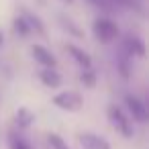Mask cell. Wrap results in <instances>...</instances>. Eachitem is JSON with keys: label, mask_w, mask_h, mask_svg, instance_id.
Wrapping results in <instances>:
<instances>
[{"label": "cell", "mask_w": 149, "mask_h": 149, "mask_svg": "<svg viewBox=\"0 0 149 149\" xmlns=\"http://www.w3.org/2000/svg\"><path fill=\"white\" fill-rule=\"evenodd\" d=\"M108 118H110V123L114 125V129L125 137V139H131L133 137V123H131V118L125 114V110H120L116 104H110L108 106Z\"/></svg>", "instance_id": "cell-1"}, {"label": "cell", "mask_w": 149, "mask_h": 149, "mask_svg": "<svg viewBox=\"0 0 149 149\" xmlns=\"http://www.w3.org/2000/svg\"><path fill=\"white\" fill-rule=\"evenodd\" d=\"M51 102H53L57 108L68 110V112H76V110H80L82 104H84L82 96H80L78 92H74V90H68V92H59V94H55Z\"/></svg>", "instance_id": "cell-2"}, {"label": "cell", "mask_w": 149, "mask_h": 149, "mask_svg": "<svg viewBox=\"0 0 149 149\" xmlns=\"http://www.w3.org/2000/svg\"><path fill=\"white\" fill-rule=\"evenodd\" d=\"M94 35H96V39H100L102 43H110V41L116 39L118 27H116V23L110 21V19H96V21H94Z\"/></svg>", "instance_id": "cell-3"}, {"label": "cell", "mask_w": 149, "mask_h": 149, "mask_svg": "<svg viewBox=\"0 0 149 149\" xmlns=\"http://www.w3.org/2000/svg\"><path fill=\"white\" fill-rule=\"evenodd\" d=\"M78 143L84 149H110V143L104 137L94 135V133H80L78 135Z\"/></svg>", "instance_id": "cell-4"}, {"label": "cell", "mask_w": 149, "mask_h": 149, "mask_svg": "<svg viewBox=\"0 0 149 149\" xmlns=\"http://www.w3.org/2000/svg\"><path fill=\"white\" fill-rule=\"evenodd\" d=\"M125 104H127V110H129V114L135 118V120H139V123H145L147 120V108H145V104L137 98V96H125Z\"/></svg>", "instance_id": "cell-5"}, {"label": "cell", "mask_w": 149, "mask_h": 149, "mask_svg": "<svg viewBox=\"0 0 149 149\" xmlns=\"http://www.w3.org/2000/svg\"><path fill=\"white\" fill-rule=\"evenodd\" d=\"M33 57H35V61H39L41 65H45V68H49V70H55V57H53V53L51 51H47L43 45H33Z\"/></svg>", "instance_id": "cell-6"}, {"label": "cell", "mask_w": 149, "mask_h": 149, "mask_svg": "<svg viewBox=\"0 0 149 149\" xmlns=\"http://www.w3.org/2000/svg\"><path fill=\"white\" fill-rule=\"evenodd\" d=\"M68 53L84 68V70H90V65H92V59H90V55L84 51V49H80L78 45H68Z\"/></svg>", "instance_id": "cell-7"}, {"label": "cell", "mask_w": 149, "mask_h": 149, "mask_svg": "<svg viewBox=\"0 0 149 149\" xmlns=\"http://www.w3.org/2000/svg\"><path fill=\"white\" fill-rule=\"evenodd\" d=\"M125 49L135 57V55H145V45H143V41L139 39V37H133V35H129V37H125Z\"/></svg>", "instance_id": "cell-8"}, {"label": "cell", "mask_w": 149, "mask_h": 149, "mask_svg": "<svg viewBox=\"0 0 149 149\" xmlns=\"http://www.w3.org/2000/svg\"><path fill=\"white\" fill-rule=\"evenodd\" d=\"M39 78H41V82H43L45 86H49V88L61 86V76H59V72H55V70H49V68L41 70V72H39Z\"/></svg>", "instance_id": "cell-9"}, {"label": "cell", "mask_w": 149, "mask_h": 149, "mask_svg": "<svg viewBox=\"0 0 149 149\" xmlns=\"http://www.w3.org/2000/svg\"><path fill=\"white\" fill-rule=\"evenodd\" d=\"M15 120H17L19 129H29V127L33 125V120H35V114H33L29 108L21 106V108L17 110V114H15Z\"/></svg>", "instance_id": "cell-10"}, {"label": "cell", "mask_w": 149, "mask_h": 149, "mask_svg": "<svg viewBox=\"0 0 149 149\" xmlns=\"http://www.w3.org/2000/svg\"><path fill=\"white\" fill-rule=\"evenodd\" d=\"M13 27H15V33H17V35H21V37L31 35V25H29L27 17H19V19H15Z\"/></svg>", "instance_id": "cell-11"}, {"label": "cell", "mask_w": 149, "mask_h": 149, "mask_svg": "<svg viewBox=\"0 0 149 149\" xmlns=\"http://www.w3.org/2000/svg\"><path fill=\"white\" fill-rule=\"evenodd\" d=\"M8 149H31V145L19 133H10L8 135Z\"/></svg>", "instance_id": "cell-12"}, {"label": "cell", "mask_w": 149, "mask_h": 149, "mask_svg": "<svg viewBox=\"0 0 149 149\" xmlns=\"http://www.w3.org/2000/svg\"><path fill=\"white\" fill-rule=\"evenodd\" d=\"M47 143H49L51 149H68V143H65L59 135H55V133H49V135H47Z\"/></svg>", "instance_id": "cell-13"}, {"label": "cell", "mask_w": 149, "mask_h": 149, "mask_svg": "<svg viewBox=\"0 0 149 149\" xmlns=\"http://www.w3.org/2000/svg\"><path fill=\"white\" fill-rule=\"evenodd\" d=\"M86 2H90V4H94V6L102 8V10H112L114 8L110 0H86Z\"/></svg>", "instance_id": "cell-14"}, {"label": "cell", "mask_w": 149, "mask_h": 149, "mask_svg": "<svg viewBox=\"0 0 149 149\" xmlns=\"http://www.w3.org/2000/svg\"><path fill=\"white\" fill-rule=\"evenodd\" d=\"M82 82L86 84V86H94L96 84V80H94V72H90V70H86V72H82Z\"/></svg>", "instance_id": "cell-15"}, {"label": "cell", "mask_w": 149, "mask_h": 149, "mask_svg": "<svg viewBox=\"0 0 149 149\" xmlns=\"http://www.w3.org/2000/svg\"><path fill=\"white\" fill-rule=\"evenodd\" d=\"M2 41H4V37H2V33H0V45H2Z\"/></svg>", "instance_id": "cell-16"}, {"label": "cell", "mask_w": 149, "mask_h": 149, "mask_svg": "<svg viewBox=\"0 0 149 149\" xmlns=\"http://www.w3.org/2000/svg\"><path fill=\"white\" fill-rule=\"evenodd\" d=\"M65 2H72V0H65Z\"/></svg>", "instance_id": "cell-17"}]
</instances>
